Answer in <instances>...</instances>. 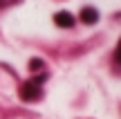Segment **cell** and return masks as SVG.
Instances as JSON below:
<instances>
[{
    "mask_svg": "<svg viewBox=\"0 0 121 119\" xmlns=\"http://www.w3.org/2000/svg\"><path fill=\"white\" fill-rule=\"evenodd\" d=\"M54 22H56L58 27H74V16L69 11H58L56 16H54Z\"/></svg>",
    "mask_w": 121,
    "mask_h": 119,
    "instance_id": "3",
    "label": "cell"
},
{
    "mask_svg": "<svg viewBox=\"0 0 121 119\" xmlns=\"http://www.w3.org/2000/svg\"><path fill=\"white\" fill-rule=\"evenodd\" d=\"M47 72H40L38 76H31L29 81L20 85V99L22 101H38L43 97V81L47 79Z\"/></svg>",
    "mask_w": 121,
    "mask_h": 119,
    "instance_id": "1",
    "label": "cell"
},
{
    "mask_svg": "<svg viewBox=\"0 0 121 119\" xmlns=\"http://www.w3.org/2000/svg\"><path fill=\"white\" fill-rule=\"evenodd\" d=\"M29 70H43V61H40V58H31L29 61Z\"/></svg>",
    "mask_w": 121,
    "mask_h": 119,
    "instance_id": "4",
    "label": "cell"
},
{
    "mask_svg": "<svg viewBox=\"0 0 121 119\" xmlns=\"http://www.w3.org/2000/svg\"><path fill=\"white\" fill-rule=\"evenodd\" d=\"M81 20L85 22V25H94V22L99 20V11H96L94 7H83L81 9Z\"/></svg>",
    "mask_w": 121,
    "mask_h": 119,
    "instance_id": "2",
    "label": "cell"
},
{
    "mask_svg": "<svg viewBox=\"0 0 121 119\" xmlns=\"http://www.w3.org/2000/svg\"><path fill=\"white\" fill-rule=\"evenodd\" d=\"M2 4H7V0H0V7H2Z\"/></svg>",
    "mask_w": 121,
    "mask_h": 119,
    "instance_id": "5",
    "label": "cell"
}]
</instances>
